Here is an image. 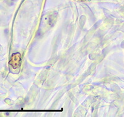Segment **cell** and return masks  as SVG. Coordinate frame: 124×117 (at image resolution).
Instances as JSON below:
<instances>
[{
  "mask_svg": "<svg viewBox=\"0 0 124 117\" xmlns=\"http://www.w3.org/2000/svg\"><path fill=\"white\" fill-rule=\"evenodd\" d=\"M21 63V57H20V54H15L13 55L11 58V61H10V64L12 65L14 67H15V64H16V67H18V65H20Z\"/></svg>",
  "mask_w": 124,
  "mask_h": 117,
  "instance_id": "cell-1",
  "label": "cell"
}]
</instances>
